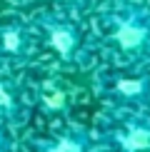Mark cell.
I'll return each instance as SVG.
<instances>
[{
	"label": "cell",
	"mask_w": 150,
	"mask_h": 152,
	"mask_svg": "<svg viewBox=\"0 0 150 152\" xmlns=\"http://www.w3.org/2000/svg\"><path fill=\"white\" fill-rule=\"evenodd\" d=\"M95 140L100 152H150V110H105Z\"/></svg>",
	"instance_id": "6da1fadb"
},
{
	"label": "cell",
	"mask_w": 150,
	"mask_h": 152,
	"mask_svg": "<svg viewBox=\"0 0 150 152\" xmlns=\"http://www.w3.org/2000/svg\"><path fill=\"white\" fill-rule=\"evenodd\" d=\"M108 48L118 65L145 67L150 62V15L145 10H120L108 20Z\"/></svg>",
	"instance_id": "7a4b0ae2"
},
{
	"label": "cell",
	"mask_w": 150,
	"mask_h": 152,
	"mask_svg": "<svg viewBox=\"0 0 150 152\" xmlns=\"http://www.w3.org/2000/svg\"><path fill=\"white\" fill-rule=\"evenodd\" d=\"M95 95L108 110H150V70L138 65H118L115 70L100 72Z\"/></svg>",
	"instance_id": "3957f363"
},
{
	"label": "cell",
	"mask_w": 150,
	"mask_h": 152,
	"mask_svg": "<svg viewBox=\"0 0 150 152\" xmlns=\"http://www.w3.org/2000/svg\"><path fill=\"white\" fill-rule=\"evenodd\" d=\"M28 152H100L95 132L80 122H62L28 140Z\"/></svg>",
	"instance_id": "277c9868"
},
{
	"label": "cell",
	"mask_w": 150,
	"mask_h": 152,
	"mask_svg": "<svg viewBox=\"0 0 150 152\" xmlns=\"http://www.w3.org/2000/svg\"><path fill=\"white\" fill-rule=\"evenodd\" d=\"M43 40H45L48 50L58 58L62 65L70 67H83L88 55H85V45H83V35L68 20H58L50 18L43 23Z\"/></svg>",
	"instance_id": "5b68a950"
},
{
	"label": "cell",
	"mask_w": 150,
	"mask_h": 152,
	"mask_svg": "<svg viewBox=\"0 0 150 152\" xmlns=\"http://www.w3.org/2000/svg\"><path fill=\"white\" fill-rule=\"evenodd\" d=\"M33 112V97L20 80L0 72V122L12 132L23 130Z\"/></svg>",
	"instance_id": "8992f818"
},
{
	"label": "cell",
	"mask_w": 150,
	"mask_h": 152,
	"mask_svg": "<svg viewBox=\"0 0 150 152\" xmlns=\"http://www.w3.org/2000/svg\"><path fill=\"white\" fill-rule=\"evenodd\" d=\"M30 97H33V107H38L48 117H65L75 102V95L68 87V82L55 80V77L38 82L35 90L30 92Z\"/></svg>",
	"instance_id": "52a82bcc"
},
{
	"label": "cell",
	"mask_w": 150,
	"mask_h": 152,
	"mask_svg": "<svg viewBox=\"0 0 150 152\" xmlns=\"http://www.w3.org/2000/svg\"><path fill=\"white\" fill-rule=\"evenodd\" d=\"M33 35L20 23L0 25V62L5 65H25L33 58Z\"/></svg>",
	"instance_id": "ba28073f"
},
{
	"label": "cell",
	"mask_w": 150,
	"mask_h": 152,
	"mask_svg": "<svg viewBox=\"0 0 150 152\" xmlns=\"http://www.w3.org/2000/svg\"><path fill=\"white\" fill-rule=\"evenodd\" d=\"M0 152H15V140H12V130L8 125L0 122Z\"/></svg>",
	"instance_id": "9c48e42d"
},
{
	"label": "cell",
	"mask_w": 150,
	"mask_h": 152,
	"mask_svg": "<svg viewBox=\"0 0 150 152\" xmlns=\"http://www.w3.org/2000/svg\"><path fill=\"white\" fill-rule=\"evenodd\" d=\"M62 3H68V5H78V3H83V0H62Z\"/></svg>",
	"instance_id": "30bf717a"
}]
</instances>
